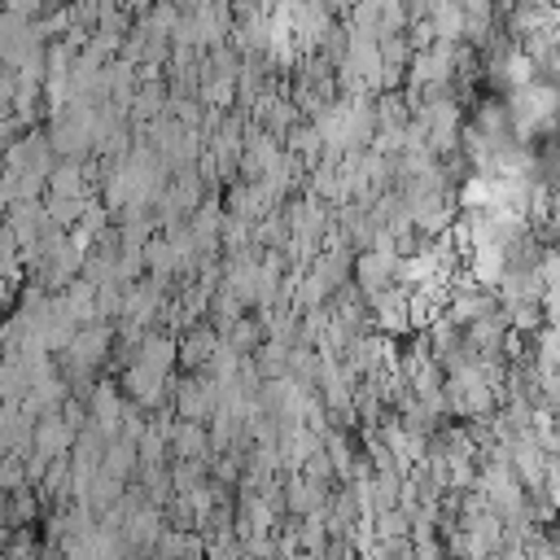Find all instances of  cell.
<instances>
[{
	"mask_svg": "<svg viewBox=\"0 0 560 560\" xmlns=\"http://www.w3.org/2000/svg\"><path fill=\"white\" fill-rule=\"evenodd\" d=\"M70 451V424L66 420H44V424H35V455L39 459H61Z\"/></svg>",
	"mask_w": 560,
	"mask_h": 560,
	"instance_id": "6da1fadb",
	"label": "cell"
},
{
	"mask_svg": "<svg viewBox=\"0 0 560 560\" xmlns=\"http://www.w3.org/2000/svg\"><path fill=\"white\" fill-rule=\"evenodd\" d=\"M284 503H289V512H298V516H315V512H319V503H324V490H319L311 477H302V481H293V486H289Z\"/></svg>",
	"mask_w": 560,
	"mask_h": 560,
	"instance_id": "7a4b0ae2",
	"label": "cell"
},
{
	"mask_svg": "<svg viewBox=\"0 0 560 560\" xmlns=\"http://www.w3.org/2000/svg\"><path fill=\"white\" fill-rule=\"evenodd\" d=\"M4 521H13V525H26V521H35V494L22 486V490H13V503L4 508Z\"/></svg>",
	"mask_w": 560,
	"mask_h": 560,
	"instance_id": "3957f363",
	"label": "cell"
},
{
	"mask_svg": "<svg viewBox=\"0 0 560 560\" xmlns=\"http://www.w3.org/2000/svg\"><path fill=\"white\" fill-rule=\"evenodd\" d=\"M92 407H96V420H101V424H114V420H118V398H114L109 389H101Z\"/></svg>",
	"mask_w": 560,
	"mask_h": 560,
	"instance_id": "277c9868",
	"label": "cell"
},
{
	"mask_svg": "<svg viewBox=\"0 0 560 560\" xmlns=\"http://www.w3.org/2000/svg\"><path fill=\"white\" fill-rule=\"evenodd\" d=\"M289 560H319V551H293Z\"/></svg>",
	"mask_w": 560,
	"mask_h": 560,
	"instance_id": "5b68a950",
	"label": "cell"
}]
</instances>
